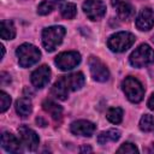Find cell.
I'll use <instances>...</instances> for the list:
<instances>
[{"label":"cell","instance_id":"6da1fadb","mask_svg":"<svg viewBox=\"0 0 154 154\" xmlns=\"http://www.w3.org/2000/svg\"><path fill=\"white\" fill-rule=\"evenodd\" d=\"M65 28L60 25H53L43 29L42 31V45L47 52H53L63 42L65 36Z\"/></svg>","mask_w":154,"mask_h":154},{"label":"cell","instance_id":"7a4b0ae2","mask_svg":"<svg viewBox=\"0 0 154 154\" xmlns=\"http://www.w3.org/2000/svg\"><path fill=\"white\" fill-rule=\"evenodd\" d=\"M18 64L22 67H30L36 64L41 58V52L37 47L31 43H23L16 51Z\"/></svg>","mask_w":154,"mask_h":154},{"label":"cell","instance_id":"3957f363","mask_svg":"<svg viewBox=\"0 0 154 154\" xmlns=\"http://www.w3.org/2000/svg\"><path fill=\"white\" fill-rule=\"evenodd\" d=\"M135 40H136V37L131 32L119 31V32H116L112 36H109V38L107 40V46L112 52L122 53V52H125L126 49H129L135 43Z\"/></svg>","mask_w":154,"mask_h":154},{"label":"cell","instance_id":"277c9868","mask_svg":"<svg viewBox=\"0 0 154 154\" xmlns=\"http://www.w3.org/2000/svg\"><path fill=\"white\" fill-rule=\"evenodd\" d=\"M122 88L125 96L129 99V101L134 103H138L140 101H142L144 96V88L137 78L131 76L126 77L122 83Z\"/></svg>","mask_w":154,"mask_h":154},{"label":"cell","instance_id":"5b68a950","mask_svg":"<svg viewBox=\"0 0 154 154\" xmlns=\"http://www.w3.org/2000/svg\"><path fill=\"white\" fill-rule=\"evenodd\" d=\"M129 60L134 67H144L154 63V51L150 46L143 43L131 53Z\"/></svg>","mask_w":154,"mask_h":154},{"label":"cell","instance_id":"8992f818","mask_svg":"<svg viewBox=\"0 0 154 154\" xmlns=\"http://www.w3.org/2000/svg\"><path fill=\"white\" fill-rule=\"evenodd\" d=\"M54 63L61 71H69L76 67L81 63V54L76 51L63 52L57 55Z\"/></svg>","mask_w":154,"mask_h":154},{"label":"cell","instance_id":"52a82bcc","mask_svg":"<svg viewBox=\"0 0 154 154\" xmlns=\"http://www.w3.org/2000/svg\"><path fill=\"white\" fill-rule=\"evenodd\" d=\"M82 7L90 20H99L106 13V5L101 0H85Z\"/></svg>","mask_w":154,"mask_h":154},{"label":"cell","instance_id":"ba28073f","mask_svg":"<svg viewBox=\"0 0 154 154\" xmlns=\"http://www.w3.org/2000/svg\"><path fill=\"white\" fill-rule=\"evenodd\" d=\"M89 70L91 73V77L94 81L97 82H106L109 78V71L107 66L96 57L89 58Z\"/></svg>","mask_w":154,"mask_h":154},{"label":"cell","instance_id":"9c48e42d","mask_svg":"<svg viewBox=\"0 0 154 154\" xmlns=\"http://www.w3.org/2000/svg\"><path fill=\"white\" fill-rule=\"evenodd\" d=\"M18 134H19L22 144H24L26 149L35 150L38 147L40 138L37 136V134L32 129H30L29 126H25V125L19 126L18 128Z\"/></svg>","mask_w":154,"mask_h":154},{"label":"cell","instance_id":"30bf717a","mask_svg":"<svg viewBox=\"0 0 154 154\" xmlns=\"http://www.w3.org/2000/svg\"><path fill=\"white\" fill-rule=\"evenodd\" d=\"M31 83L35 88H43L48 84L51 79V69L47 65H42L37 67L32 73H31Z\"/></svg>","mask_w":154,"mask_h":154},{"label":"cell","instance_id":"8fae6325","mask_svg":"<svg viewBox=\"0 0 154 154\" xmlns=\"http://www.w3.org/2000/svg\"><path fill=\"white\" fill-rule=\"evenodd\" d=\"M153 25H154V11L149 7H146L138 13L136 18V26L142 31H148L153 28Z\"/></svg>","mask_w":154,"mask_h":154},{"label":"cell","instance_id":"7c38bea8","mask_svg":"<svg viewBox=\"0 0 154 154\" xmlns=\"http://www.w3.org/2000/svg\"><path fill=\"white\" fill-rule=\"evenodd\" d=\"M70 130L75 135L90 137L95 131V124L89 120H76L70 125Z\"/></svg>","mask_w":154,"mask_h":154},{"label":"cell","instance_id":"4fadbf2b","mask_svg":"<svg viewBox=\"0 0 154 154\" xmlns=\"http://www.w3.org/2000/svg\"><path fill=\"white\" fill-rule=\"evenodd\" d=\"M112 6L116 8L120 19H129L134 14V7L129 0H111Z\"/></svg>","mask_w":154,"mask_h":154},{"label":"cell","instance_id":"5bb4252c","mask_svg":"<svg viewBox=\"0 0 154 154\" xmlns=\"http://www.w3.org/2000/svg\"><path fill=\"white\" fill-rule=\"evenodd\" d=\"M1 146L8 153H19L20 152V142L11 132H2Z\"/></svg>","mask_w":154,"mask_h":154},{"label":"cell","instance_id":"9a60e30c","mask_svg":"<svg viewBox=\"0 0 154 154\" xmlns=\"http://www.w3.org/2000/svg\"><path fill=\"white\" fill-rule=\"evenodd\" d=\"M69 93H70V89H69V87H67V84H66V82H65L64 76H61V77L53 84V87H52V89H51V94H52L55 99L63 100V101L67 99Z\"/></svg>","mask_w":154,"mask_h":154},{"label":"cell","instance_id":"2e32d148","mask_svg":"<svg viewBox=\"0 0 154 154\" xmlns=\"http://www.w3.org/2000/svg\"><path fill=\"white\" fill-rule=\"evenodd\" d=\"M64 78H65V82H66L70 91L79 90L84 85V82H85L84 75L82 72H73L67 76H64Z\"/></svg>","mask_w":154,"mask_h":154},{"label":"cell","instance_id":"e0dca14e","mask_svg":"<svg viewBox=\"0 0 154 154\" xmlns=\"http://www.w3.org/2000/svg\"><path fill=\"white\" fill-rule=\"evenodd\" d=\"M42 108L47 112L54 120H61L63 117V107L52 100H45L42 102Z\"/></svg>","mask_w":154,"mask_h":154},{"label":"cell","instance_id":"ac0fdd59","mask_svg":"<svg viewBox=\"0 0 154 154\" xmlns=\"http://www.w3.org/2000/svg\"><path fill=\"white\" fill-rule=\"evenodd\" d=\"M16 112L19 117L26 118L32 111V103L28 97H20L16 101Z\"/></svg>","mask_w":154,"mask_h":154},{"label":"cell","instance_id":"d6986e66","mask_svg":"<svg viewBox=\"0 0 154 154\" xmlns=\"http://www.w3.org/2000/svg\"><path fill=\"white\" fill-rule=\"evenodd\" d=\"M120 138V131L117 129H108L106 131H102L97 136L99 144H107L109 142H116Z\"/></svg>","mask_w":154,"mask_h":154},{"label":"cell","instance_id":"ffe728a7","mask_svg":"<svg viewBox=\"0 0 154 154\" xmlns=\"http://www.w3.org/2000/svg\"><path fill=\"white\" fill-rule=\"evenodd\" d=\"M0 36L4 40H13L16 36V28L12 20H1L0 23Z\"/></svg>","mask_w":154,"mask_h":154},{"label":"cell","instance_id":"44dd1931","mask_svg":"<svg viewBox=\"0 0 154 154\" xmlns=\"http://www.w3.org/2000/svg\"><path fill=\"white\" fill-rule=\"evenodd\" d=\"M64 2V0H43L38 6H37V13L40 16H46L51 13L55 7L60 6Z\"/></svg>","mask_w":154,"mask_h":154},{"label":"cell","instance_id":"7402d4cb","mask_svg":"<svg viewBox=\"0 0 154 154\" xmlns=\"http://www.w3.org/2000/svg\"><path fill=\"white\" fill-rule=\"evenodd\" d=\"M123 109L120 107H111L108 108L106 113V118L112 123V124H119L123 120Z\"/></svg>","mask_w":154,"mask_h":154},{"label":"cell","instance_id":"603a6c76","mask_svg":"<svg viewBox=\"0 0 154 154\" xmlns=\"http://www.w3.org/2000/svg\"><path fill=\"white\" fill-rule=\"evenodd\" d=\"M60 13L64 18L66 19H72L76 13H77V7L75 4L72 2H67V4H64L61 7H60Z\"/></svg>","mask_w":154,"mask_h":154},{"label":"cell","instance_id":"cb8c5ba5","mask_svg":"<svg viewBox=\"0 0 154 154\" xmlns=\"http://www.w3.org/2000/svg\"><path fill=\"white\" fill-rule=\"evenodd\" d=\"M140 129L144 132H149L154 129V117L150 114H144L140 119Z\"/></svg>","mask_w":154,"mask_h":154},{"label":"cell","instance_id":"d4e9b609","mask_svg":"<svg viewBox=\"0 0 154 154\" xmlns=\"http://www.w3.org/2000/svg\"><path fill=\"white\" fill-rule=\"evenodd\" d=\"M11 105V96L5 93V91H0V112L4 113Z\"/></svg>","mask_w":154,"mask_h":154},{"label":"cell","instance_id":"484cf974","mask_svg":"<svg viewBox=\"0 0 154 154\" xmlns=\"http://www.w3.org/2000/svg\"><path fill=\"white\" fill-rule=\"evenodd\" d=\"M117 153H130V154H132V153H138V149L134 143L125 142L117 149Z\"/></svg>","mask_w":154,"mask_h":154},{"label":"cell","instance_id":"4316f807","mask_svg":"<svg viewBox=\"0 0 154 154\" xmlns=\"http://www.w3.org/2000/svg\"><path fill=\"white\" fill-rule=\"evenodd\" d=\"M0 83L1 85H6L11 83V76L7 72H1L0 73Z\"/></svg>","mask_w":154,"mask_h":154},{"label":"cell","instance_id":"83f0119b","mask_svg":"<svg viewBox=\"0 0 154 154\" xmlns=\"http://www.w3.org/2000/svg\"><path fill=\"white\" fill-rule=\"evenodd\" d=\"M147 105H148V107H149L152 111H154V93L150 95V97H149V100H148Z\"/></svg>","mask_w":154,"mask_h":154},{"label":"cell","instance_id":"f1b7e54d","mask_svg":"<svg viewBox=\"0 0 154 154\" xmlns=\"http://www.w3.org/2000/svg\"><path fill=\"white\" fill-rule=\"evenodd\" d=\"M79 152H81V153H84V152H91V148H90L89 146H84V147H82V148L79 149Z\"/></svg>","mask_w":154,"mask_h":154},{"label":"cell","instance_id":"f546056e","mask_svg":"<svg viewBox=\"0 0 154 154\" xmlns=\"http://www.w3.org/2000/svg\"><path fill=\"white\" fill-rule=\"evenodd\" d=\"M4 54H5V48H4V46L1 45V57H4Z\"/></svg>","mask_w":154,"mask_h":154}]
</instances>
